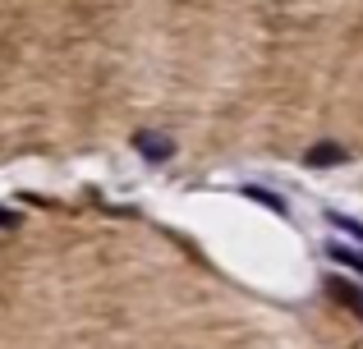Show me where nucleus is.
<instances>
[{
	"mask_svg": "<svg viewBox=\"0 0 363 349\" xmlns=\"http://www.w3.org/2000/svg\"><path fill=\"white\" fill-rule=\"evenodd\" d=\"M133 143H138V152L147 156V161H170V156H175V143L161 138V134H138Z\"/></svg>",
	"mask_w": 363,
	"mask_h": 349,
	"instance_id": "nucleus-1",
	"label": "nucleus"
},
{
	"mask_svg": "<svg viewBox=\"0 0 363 349\" xmlns=\"http://www.w3.org/2000/svg\"><path fill=\"white\" fill-rule=\"evenodd\" d=\"M331 299L336 304H345L350 313L363 317V285H350V280H331Z\"/></svg>",
	"mask_w": 363,
	"mask_h": 349,
	"instance_id": "nucleus-2",
	"label": "nucleus"
},
{
	"mask_svg": "<svg viewBox=\"0 0 363 349\" xmlns=\"http://www.w3.org/2000/svg\"><path fill=\"white\" fill-rule=\"evenodd\" d=\"M336 161H345V147H336V143L308 147V166H336Z\"/></svg>",
	"mask_w": 363,
	"mask_h": 349,
	"instance_id": "nucleus-3",
	"label": "nucleus"
},
{
	"mask_svg": "<svg viewBox=\"0 0 363 349\" xmlns=\"http://www.w3.org/2000/svg\"><path fill=\"white\" fill-rule=\"evenodd\" d=\"M327 253H331V262H345L350 271H359V276H363V253L359 248H350V244H331Z\"/></svg>",
	"mask_w": 363,
	"mask_h": 349,
	"instance_id": "nucleus-4",
	"label": "nucleus"
},
{
	"mask_svg": "<svg viewBox=\"0 0 363 349\" xmlns=\"http://www.w3.org/2000/svg\"><path fill=\"white\" fill-rule=\"evenodd\" d=\"M244 193H248V198H257V202H267V207H272V212H281V198L262 193V188H244Z\"/></svg>",
	"mask_w": 363,
	"mask_h": 349,
	"instance_id": "nucleus-5",
	"label": "nucleus"
}]
</instances>
